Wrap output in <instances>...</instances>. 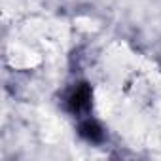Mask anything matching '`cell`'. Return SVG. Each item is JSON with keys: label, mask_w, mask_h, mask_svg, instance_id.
<instances>
[{"label": "cell", "mask_w": 161, "mask_h": 161, "mask_svg": "<svg viewBox=\"0 0 161 161\" xmlns=\"http://www.w3.org/2000/svg\"><path fill=\"white\" fill-rule=\"evenodd\" d=\"M89 104H91V87L89 84H80L68 97V108L74 114H82L89 108Z\"/></svg>", "instance_id": "1"}, {"label": "cell", "mask_w": 161, "mask_h": 161, "mask_svg": "<svg viewBox=\"0 0 161 161\" xmlns=\"http://www.w3.org/2000/svg\"><path fill=\"white\" fill-rule=\"evenodd\" d=\"M80 135H82L87 142H101L104 138L103 127L93 119H86L82 125H80Z\"/></svg>", "instance_id": "2"}]
</instances>
